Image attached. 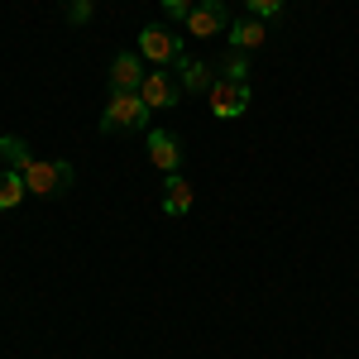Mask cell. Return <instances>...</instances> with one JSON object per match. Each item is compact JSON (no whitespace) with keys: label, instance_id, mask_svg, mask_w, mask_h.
Returning a JSON list of instances; mask_svg holds the SVG:
<instances>
[{"label":"cell","instance_id":"6","mask_svg":"<svg viewBox=\"0 0 359 359\" xmlns=\"http://www.w3.org/2000/svg\"><path fill=\"white\" fill-rule=\"evenodd\" d=\"M139 96H144V106L149 111H168V106H177V96H182V86L168 77V67H154L144 86H139Z\"/></svg>","mask_w":359,"mask_h":359},{"label":"cell","instance_id":"7","mask_svg":"<svg viewBox=\"0 0 359 359\" xmlns=\"http://www.w3.org/2000/svg\"><path fill=\"white\" fill-rule=\"evenodd\" d=\"M149 158L158 172H177L182 168V139L172 135V130H154L149 135Z\"/></svg>","mask_w":359,"mask_h":359},{"label":"cell","instance_id":"5","mask_svg":"<svg viewBox=\"0 0 359 359\" xmlns=\"http://www.w3.org/2000/svg\"><path fill=\"white\" fill-rule=\"evenodd\" d=\"M182 25H187L192 39H216V34L230 29V10H225V0H201V5H192V15Z\"/></svg>","mask_w":359,"mask_h":359},{"label":"cell","instance_id":"1","mask_svg":"<svg viewBox=\"0 0 359 359\" xmlns=\"http://www.w3.org/2000/svg\"><path fill=\"white\" fill-rule=\"evenodd\" d=\"M149 106H144V96L139 91H115L111 96V106L101 111V130L106 135H115V130H144L149 125Z\"/></svg>","mask_w":359,"mask_h":359},{"label":"cell","instance_id":"3","mask_svg":"<svg viewBox=\"0 0 359 359\" xmlns=\"http://www.w3.org/2000/svg\"><path fill=\"white\" fill-rule=\"evenodd\" d=\"M139 57L154 62V67H168V62L182 57V39H177L168 25H144L139 29Z\"/></svg>","mask_w":359,"mask_h":359},{"label":"cell","instance_id":"16","mask_svg":"<svg viewBox=\"0 0 359 359\" xmlns=\"http://www.w3.org/2000/svg\"><path fill=\"white\" fill-rule=\"evenodd\" d=\"M249 15H259V20H269V15H278L283 10V0H245Z\"/></svg>","mask_w":359,"mask_h":359},{"label":"cell","instance_id":"8","mask_svg":"<svg viewBox=\"0 0 359 359\" xmlns=\"http://www.w3.org/2000/svg\"><path fill=\"white\" fill-rule=\"evenodd\" d=\"M144 77H149V67H144V57H139V53H120L111 62V86H115V91H139Z\"/></svg>","mask_w":359,"mask_h":359},{"label":"cell","instance_id":"2","mask_svg":"<svg viewBox=\"0 0 359 359\" xmlns=\"http://www.w3.org/2000/svg\"><path fill=\"white\" fill-rule=\"evenodd\" d=\"M25 182L34 196H57L72 187V163H62V158H29Z\"/></svg>","mask_w":359,"mask_h":359},{"label":"cell","instance_id":"11","mask_svg":"<svg viewBox=\"0 0 359 359\" xmlns=\"http://www.w3.org/2000/svg\"><path fill=\"white\" fill-rule=\"evenodd\" d=\"M25 196H29L25 172H20V168H0V211H15Z\"/></svg>","mask_w":359,"mask_h":359},{"label":"cell","instance_id":"15","mask_svg":"<svg viewBox=\"0 0 359 359\" xmlns=\"http://www.w3.org/2000/svg\"><path fill=\"white\" fill-rule=\"evenodd\" d=\"M91 10H96L91 0H67V20H72V25H86V20H91Z\"/></svg>","mask_w":359,"mask_h":359},{"label":"cell","instance_id":"13","mask_svg":"<svg viewBox=\"0 0 359 359\" xmlns=\"http://www.w3.org/2000/svg\"><path fill=\"white\" fill-rule=\"evenodd\" d=\"M0 158H5V168H20V172H25L34 154H29V144L20 135H5V139H0Z\"/></svg>","mask_w":359,"mask_h":359},{"label":"cell","instance_id":"17","mask_svg":"<svg viewBox=\"0 0 359 359\" xmlns=\"http://www.w3.org/2000/svg\"><path fill=\"white\" fill-rule=\"evenodd\" d=\"M163 15L168 20H187L192 15V0H163Z\"/></svg>","mask_w":359,"mask_h":359},{"label":"cell","instance_id":"14","mask_svg":"<svg viewBox=\"0 0 359 359\" xmlns=\"http://www.w3.org/2000/svg\"><path fill=\"white\" fill-rule=\"evenodd\" d=\"M216 67H221V77H230V82H249V53H240V48H230Z\"/></svg>","mask_w":359,"mask_h":359},{"label":"cell","instance_id":"10","mask_svg":"<svg viewBox=\"0 0 359 359\" xmlns=\"http://www.w3.org/2000/svg\"><path fill=\"white\" fill-rule=\"evenodd\" d=\"M163 211H168V216H187V211H192V182H187L182 172H168Z\"/></svg>","mask_w":359,"mask_h":359},{"label":"cell","instance_id":"9","mask_svg":"<svg viewBox=\"0 0 359 359\" xmlns=\"http://www.w3.org/2000/svg\"><path fill=\"white\" fill-rule=\"evenodd\" d=\"M225 34H230V48H240V53L259 48V43L269 39V29H264V20H259V15H249V20H235V25L225 29Z\"/></svg>","mask_w":359,"mask_h":359},{"label":"cell","instance_id":"4","mask_svg":"<svg viewBox=\"0 0 359 359\" xmlns=\"http://www.w3.org/2000/svg\"><path fill=\"white\" fill-rule=\"evenodd\" d=\"M206 101H211V115H216V120H235V115L249 111V82L216 77V86L206 91Z\"/></svg>","mask_w":359,"mask_h":359},{"label":"cell","instance_id":"12","mask_svg":"<svg viewBox=\"0 0 359 359\" xmlns=\"http://www.w3.org/2000/svg\"><path fill=\"white\" fill-rule=\"evenodd\" d=\"M177 72H182V86L187 91H211L216 86V72L206 62H196V57H177Z\"/></svg>","mask_w":359,"mask_h":359}]
</instances>
